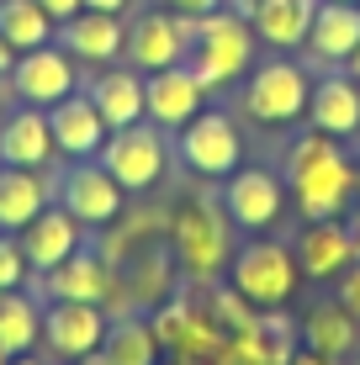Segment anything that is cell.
Masks as SVG:
<instances>
[{"instance_id": "obj_5", "label": "cell", "mask_w": 360, "mask_h": 365, "mask_svg": "<svg viewBox=\"0 0 360 365\" xmlns=\"http://www.w3.org/2000/svg\"><path fill=\"white\" fill-rule=\"evenodd\" d=\"M101 170L122 191H154L159 175L170 165V148H165V128L154 122H133V128H111L101 143Z\"/></svg>"}, {"instance_id": "obj_22", "label": "cell", "mask_w": 360, "mask_h": 365, "mask_svg": "<svg viewBox=\"0 0 360 365\" xmlns=\"http://www.w3.org/2000/svg\"><path fill=\"white\" fill-rule=\"evenodd\" d=\"M307 117L329 138L360 133V80H350V74H324V80L313 85V96H307Z\"/></svg>"}, {"instance_id": "obj_25", "label": "cell", "mask_w": 360, "mask_h": 365, "mask_svg": "<svg viewBox=\"0 0 360 365\" xmlns=\"http://www.w3.org/2000/svg\"><path fill=\"white\" fill-rule=\"evenodd\" d=\"M91 101H96V111L106 117V128H133V122H143V74L138 69L96 74Z\"/></svg>"}, {"instance_id": "obj_13", "label": "cell", "mask_w": 360, "mask_h": 365, "mask_svg": "<svg viewBox=\"0 0 360 365\" xmlns=\"http://www.w3.org/2000/svg\"><path fill=\"white\" fill-rule=\"evenodd\" d=\"M122 185L111 180V175L101 170V159H80L69 175H64V191H58V201H64V212L80 228H111V222L122 217Z\"/></svg>"}, {"instance_id": "obj_7", "label": "cell", "mask_w": 360, "mask_h": 365, "mask_svg": "<svg viewBox=\"0 0 360 365\" xmlns=\"http://www.w3.org/2000/svg\"><path fill=\"white\" fill-rule=\"evenodd\" d=\"M180 165L207 175V180H222L244 165V138H239V122L228 111H196L191 122L180 128Z\"/></svg>"}, {"instance_id": "obj_17", "label": "cell", "mask_w": 360, "mask_h": 365, "mask_svg": "<svg viewBox=\"0 0 360 365\" xmlns=\"http://www.w3.org/2000/svg\"><path fill=\"white\" fill-rule=\"evenodd\" d=\"M53 128H48V111L21 101L16 111L0 117V165H21V170H43L53 159Z\"/></svg>"}, {"instance_id": "obj_4", "label": "cell", "mask_w": 360, "mask_h": 365, "mask_svg": "<svg viewBox=\"0 0 360 365\" xmlns=\"http://www.w3.org/2000/svg\"><path fill=\"white\" fill-rule=\"evenodd\" d=\"M228 281L250 307L270 312V307H287L297 297L302 265H297V255L287 244H276V238H250V244L228 259Z\"/></svg>"}, {"instance_id": "obj_43", "label": "cell", "mask_w": 360, "mask_h": 365, "mask_svg": "<svg viewBox=\"0 0 360 365\" xmlns=\"http://www.w3.org/2000/svg\"><path fill=\"white\" fill-rule=\"evenodd\" d=\"M355 6H360V0H355Z\"/></svg>"}, {"instance_id": "obj_32", "label": "cell", "mask_w": 360, "mask_h": 365, "mask_svg": "<svg viewBox=\"0 0 360 365\" xmlns=\"http://www.w3.org/2000/svg\"><path fill=\"white\" fill-rule=\"evenodd\" d=\"M287 365H339V360L324 355V349H313V344H297L292 355H287Z\"/></svg>"}, {"instance_id": "obj_8", "label": "cell", "mask_w": 360, "mask_h": 365, "mask_svg": "<svg viewBox=\"0 0 360 365\" xmlns=\"http://www.w3.org/2000/svg\"><path fill=\"white\" fill-rule=\"evenodd\" d=\"M287 180L259 165H239L228 175V185H222V212H228V222H239L244 233H265L281 222V212H287Z\"/></svg>"}, {"instance_id": "obj_39", "label": "cell", "mask_w": 360, "mask_h": 365, "mask_svg": "<svg viewBox=\"0 0 360 365\" xmlns=\"http://www.w3.org/2000/svg\"><path fill=\"white\" fill-rule=\"evenodd\" d=\"M355 233H360V207H355Z\"/></svg>"}, {"instance_id": "obj_35", "label": "cell", "mask_w": 360, "mask_h": 365, "mask_svg": "<svg viewBox=\"0 0 360 365\" xmlns=\"http://www.w3.org/2000/svg\"><path fill=\"white\" fill-rule=\"evenodd\" d=\"M344 74H350V80H360V48L350 53V64H344Z\"/></svg>"}, {"instance_id": "obj_20", "label": "cell", "mask_w": 360, "mask_h": 365, "mask_svg": "<svg viewBox=\"0 0 360 365\" xmlns=\"http://www.w3.org/2000/svg\"><path fill=\"white\" fill-rule=\"evenodd\" d=\"M355 48H360V6H350V0H318L313 27H307V53L318 64H350Z\"/></svg>"}, {"instance_id": "obj_42", "label": "cell", "mask_w": 360, "mask_h": 365, "mask_svg": "<svg viewBox=\"0 0 360 365\" xmlns=\"http://www.w3.org/2000/svg\"><path fill=\"white\" fill-rule=\"evenodd\" d=\"M64 365H80V360H64Z\"/></svg>"}, {"instance_id": "obj_12", "label": "cell", "mask_w": 360, "mask_h": 365, "mask_svg": "<svg viewBox=\"0 0 360 365\" xmlns=\"http://www.w3.org/2000/svg\"><path fill=\"white\" fill-rule=\"evenodd\" d=\"M292 255L307 281H334L339 270H350V259H360V233L339 217H307Z\"/></svg>"}, {"instance_id": "obj_3", "label": "cell", "mask_w": 360, "mask_h": 365, "mask_svg": "<svg viewBox=\"0 0 360 365\" xmlns=\"http://www.w3.org/2000/svg\"><path fill=\"white\" fill-rule=\"evenodd\" d=\"M170 249H175L180 270L191 281H217L233 259L228 244V222H222V207L212 201H180L170 212Z\"/></svg>"}, {"instance_id": "obj_36", "label": "cell", "mask_w": 360, "mask_h": 365, "mask_svg": "<svg viewBox=\"0 0 360 365\" xmlns=\"http://www.w3.org/2000/svg\"><path fill=\"white\" fill-rule=\"evenodd\" d=\"M11 365H43V360H37L32 349H27V355H11Z\"/></svg>"}, {"instance_id": "obj_9", "label": "cell", "mask_w": 360, "mask_h": 365, "mask_svg": "<svg viewBox=\"0 0 360 365\" xmlns=\"http://www.w3.org/2000/svg\"><path fill=\"white\" fill-rule=\"evenodd\" d=\"M202 106H207V85L191 64H170V69L143 74V117L154 122V128L180 133Z\"/></svg>"}, {"instance_id": "obj_11", "label": "cell", "mask_w": 360, "mask_h": 365, "mask_svg": "<svg viewBox=\"0 0 360 365\" xmlns=\"http://www.w3.org/2000/svg\"><path fill=\"white\" fill-rule=\"evenodd\" d=\"M11 96H21L27 106H53V101L74 96L80 85H74V58L64 53V48H27V53H16V64H11L6 74Z\"/></svg>"}, {"instance_id": "obj_44", "label": "cell", "mask_w": 360, "mask_h": 365, "mask_svg": "<svg viewBox=\"0 0 360 365\" xmlns=\"http://www.w3.org/2000/svg\"><path fill=\"white\" fill-rule=\"evenodd\" d=\"M350 6H355V0H350Z\"/></svg>"}, {"instance_id": "obj_1", "label": "cell", "mask_w": 360, "mask_h": 365, "mask_svg": "<svg viewBox=\"0 0 360 365\" xmlns=\"http://www.w3.org/2000/svg\"><path fill=\"white\" fill-rule=\"evenodd\" d=\"M287 196L302 217H344V207L360 201V170L344 159L339 138L318 128L297 138L287 154Z\"/></svg>"}, {"instance_id": "obj_23", "label": "cell", "mask_w": 360, "mask_h": 365, "mask_svg": "<svg viewBox=\"0 0 360 365\" xmlns=\"http://www.w3.org/2000/svg\"><path fill=\"white\" fill-rule=\"evenodd\" d=\"M43 207H48V180H43V170L0 165V233H21Z\"/></svg>"}, {"instance_id": "obj_31", "label": "cell", "mask_w": 360, "mask_h": 365, "mask_svg": "<svg viewBox=\"0 0 360 365\" xmlns=\"http://www.w3.org/2000/svg\"><path fill=\"white\" fill-rule=\"evenodd\" d=\"M175 16H191V21H202V16H212V11H222V0H165Z\"/></svg>"}, {"instance_id": "obj_38", "label": "cell", "mask_w": 360, "mask_h": 365, "mask_svg": "<svg viewBox=\"0 0 360 365\" xmlns=\"http://www.w3.org/2000/svg\"><path fill=\"white\" fill-rule=\"evenodd\" d=\"M0 365H11V355H6V349H0Z\"/></svg>"}, {"instance_id": "obj_15", "label": "cell", "mask_w": 360, "mask_h": 365, "mask_svg": "<svg viewBox=\"0 0 360 365\" xmlns=\"http://www.w3.org/2000/svg\"><path fill=\"white\" fill-rule=\"evenodd\" d=\"M233 11L250 21L254 43H265V48H302L318 0H233Z\"/></svg>"}, {"instance_id": "obj_34", "label": "cell", "mask_w": 360, "mask_h": 365, "mask_svg": "<svg viewBox=\"0 0 360 365\" xmlns=\"http://www.w3.org/2000/svg\"><path fill=\"white\" fill-rule=\"evenodd\" d=\"M85 11H106V16H122L128 0H85Z\"/></svg>"}, {"instance_id": "obj_24", "label": "cell", "mask_w": 360, "mask_h": 365, "mask_svg": "<svg viewBox=\"0 0 360 365\" xmlns=\"http://www.w3.org/2000/svg\"><path fill=\"white\" fill-rule=\"evenodd\" d=\"M302 344L344 360V355L360 349V318L344 307V302H318V307H307V318H302Z\"/></svg>"}, {"instance_id": "obj_2", "label": "cell", "mask_w": 360, "mask_h": 365, "mask_svg": "<svg viewBox=\"0 0 360 365\" xmlns=\"http://www.w3.org/2000/svg\"><path fill=\"white\" fill-rule=\"evenodd\" d=\"M254 32L239 11H212V16L191 21V48H185V64L202 74L207 91H222L239 74H250L254 64Z\"/></svg>"}, {"instance_id": "obj_27", "label": "cell", "mask_w": 360, "mask_h": 365, "mask_svg": "<svg viewBox=\"0 0 360 365\" xmlns=\"http://www.w3.org/2000/svg\"><path fill=\"white\" fill-rule=\"evenodd\" d=\"M32 344H43V307L21 292H0V349L6 355H27Z\"/></svg>"}, {"instance_id": "obj_10", "label": "cell", "mask_w": 360, "mask_h": 365, "mask_svg": "<svg viewBox=\"0 0 360 365\" xmlns=\"http://www.w3.org/2000/svg\"><path fill=\"white\" fill-rule=\"evenodd\" d=\"M185 48H191V16H175V11H143L128 27V48L122 53L133 58L138 74L185 64Z\"/></svg>"}, {"instance_id": "obj_19", "label": "cell", "mask_w": 360, "mask_h": 365, "mask_svg": "<svg viewBox=\"0 0 360 365\" xmlns=\"http://www.w3.org/2000/svg\"><path fill=\"white\" fill-rule=\"evenodd\" d=\"M16 238H21V255H27V265L43 275V270H53L58 259H69L74 249L85 244V228L64 212V201H58V207H43V212H37V217H32Z\"/></svg>"}, {"instance_id": "obj_40", "label": "cell", "mask_w": 360, "mask_h": 365, "mask_svg": "<svg viewBox=\"0 0 360 365\" xmlns=\"http://www.w3.org/2000/svg\"><path fill=\"white\" fill-rule=\"evenodd\" d=\"M180 365H207V360H180Z\"/></svg>"}, {"instance_id": "obj_29", "label": "cell", "mask_w": 360, "mask_h": 365, "mask_svg": "<svg viewBox=\"0 0 360 365\" xmlns=\"http://www.w3.org/2000/svg\"><path fill=\"white\" fill-rule=\"evenodd\" d=\"M27 255H21V238L16 233H0V292H16V286H27Z\"/></svg>"}, {"instance_id": "obj_21", "label": "cell", "mask_w": 360, "mask_h": 365, "mask_svg": "<svg viewBox=\"0 0 360 365\" xmlns=\"http://www.w3.org/2000/svg\"><path fill=\"white\" fill-rule=\"evenodd\" d=\"M43 292L53 302H101L111 292V265L106 255H96V249H74L69 259H58L53 270H43Z\"/></svg>"}, {"instance_id": "obj_14", "label": "cell", "mask_w": 360, "mask_h": 365, "mask_svg": "<svg viewBox=\"0 0 360 365\" xmlns=\"http://www.w3.org/2000/svg\"><path fill=\"white\" fill-rule=\"evenodd\" d=\"M106 339V312L101 302H48L43 307V344L58 360H85Z\"/></svg>"}, {"instance_id": "obj_33", "label": "cell", "mask_w": 360, "mask_h": 365, "mask_svg": "<svg viewBox=\"0 0 360 365\" xmlns=\"http://www.w3.org/2000/svg\"><path fill=\"white\" fill-rule=\"evenodd\" d=\"M37 6H43V11H48L53 21H69L74 11H85V0H37Z\"/></svg>"}, {"instance_id": "obj_6", "label": "cell", "mask_w": 360, "mask_h": 365, "mask_svg": "<svg viewBox=\"0 0 360 365\" xmlns=\"http://www.w3.org/2000/svg\"><path fill=\"white\" fill-rule=\"evenodd\" d=\"M307 96H313V85H307L302 64H292V58H265L259 69H250V80H244V117L259 122V128H287L307 111Z\"/></svg>"}, {"instance_id": "obj_30", "label": "cell", "mask_w": 360, "mask_h": 365, "mask_svg": "<svg viewBox=\"0 0 360 365\" xmlns=\"http://www.w3.org/2000/svg\"><path fill=\"white\" fill-rule=\"evenodd\" d=\"M339 302L360 318V259H350V270H339Z\"/></svg>"}, {"instance_id": "obj_28", "label": "cell", "mask_w": 360, "mask_h": 365, "mask_svg": "<svg viewBox=\"0 0 360 365\" xmlns=\"http://www.w3.org/2000/svg\"><path fill=\"white\" fill-rule=\"evenodd\" d=\"M53 27H58V21L48 16L37 0H0V37H6L16 53L53 43Z\"/></svg>"}, {"instance_id": "obj_41", "label": "cell", "mask_w": 360, "mask_h": 365, "mask_svg": "<svg viewBox=\"0 0 360 365\" xmlns=\"http://www.w3.org/2000/svg\"><path fill=\"white\" fill-rule=\"evenodd\" d=\"M350 365H360V349H355V355H350Z\"/></svg>"}, {"instance_id": "obj_18", "label": "cell", "mask_w": 360, "mask_h": 365, "mask_svg": "<svg viewBox=\"0 0 360 365\" xmlns=\"http://www.w3.org/2000/svg\"><path fill=\"white\" fill-rule=\"evenodd\" d=\"M58 48L80 64H111L128 48V27H122V16H106V11H74L69 21H58Z\"/></svg>"}, {"instance_id": "obj_16", "label": "cell", "mask_w": 360, "mask_h": 365, "mask_svg": "<svg viewBox=\"0 0 360 365\" xmlns=\"http://www.w3.org/2000/svg\"><path fill=\"white\" fill-rule=\"evenodd\" d=\"M48 128H53V148L69 154V159H96L101 143H106V133H111L106 117L96 111V101L80 96V91L48 106Z\"/></svg>"}, {"instance_id": "obj_26", "label": "cell", "mask_w": 360, "mask_h": 365, "mask_svg": "<svg viewBox=\"0 0 360 365\" xmlns=\"http://www.w3.org/2000/svg\"><path fill=\"white\" fill-rule=\"evenodd\" d=\"M101 355H106V365H159L165 344H159V334H154L148 318H133V312H128V318L106 323Z\"/></svg>"}, {"instance_id": "obj_37", "label": "cell", "mask_w": 360, "mask_h": 365, "mask_svg": "<svg viewBox=\"0 0 360 365\" xmlns=\"http://www.w3.org/2000/svg\"><path fill=\"white\" fill-rule=\"evenodd\" d=\"M6 96H11V85H6V80H0V117H6Z\"/></svg>"}]
</instances>
